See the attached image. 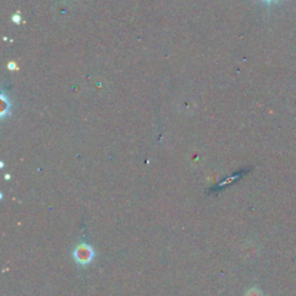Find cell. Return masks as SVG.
I'll return each mask as SVG.
<instances>
[{
  "mask_svg": "<svg viewBox=\"0 0 296 296\" xmlns=\"http://www.w3.org/2000/svg\"><path fill=\"white\" fill-rule=\"evenodd\" d=\"M76 258H77L78 261L82 262V264L88 262L91 259L90 249L87 248L86 245H80V247H79L76 251Z\"/></svg>",
  "mask_w": 296,
  "mask_h": 296,
  "instance_id": "obj_1",
  "label": "cell"
},
{
  "mask_svg": "<svg viewBox=\"0 0 296 296\" xmlns=\"http://www.w3.org/2000/svg\"><path fill=\"white\" fill-rule=\"evenodd\" d=\"M8 69H11V70H14V69H16V68H15V64H14V62H10V64H8Z\"/></svg>",
  "mask_w": 296,
  "mask_h": 296,
  "instance_id": "obj_2",
  "label": "cell"
},
{
  "mask_svg": "<svg viewBox=\"0 0 296 296\" xmlns=\"http://www.w3.org/2000/svg\"><path fill=\"white\" fill-rule=\"evenodd\" d=\"M13 20L15 21V22H20V16L14 15V16H13Z\"/></svg>",
  "mask_w": 296,
  "mask_h": 296,
  "instance_id": "obj_3",
  "label": "cell"
},
{
  "mask_svg": "<svg viewBox=\"0 0 296 296\" xmlns=\"http://www.w3.org/2000/svg\"><path fill=\"white\" fill-rule=\"evenodd\" d=\"M266 3H271V2H276V0H264Z\"/></svg>",
  "mask_w": 296,
  "mask_h": 296,
  "instance_id": "obj_4",
  "label": "cell"
}]
</instances>
